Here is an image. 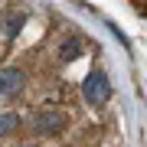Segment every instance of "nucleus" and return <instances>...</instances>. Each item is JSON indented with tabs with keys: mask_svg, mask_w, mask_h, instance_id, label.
<instances>
[{
	"mask_svg": "<svg viewBox=\"0 0 147 147\" xmlns=\"http://www.w3.org/2000/svg\"><path fill=\"white\" fill-rule=\"evenodd\" d=\"M72 56H79V39H69V42H62V53H59V59H62V62H69Z\"/></svg>",
	"mask_w": 147,
	"mask_h": 147,
	"instance_id": "nucleus-5",
	"label": "nucleus"
},
{
	"mask_svg": "<svg viewBox=\"0 0 147 147\" xmlns=\"http://www.w3.org/2000/svg\"><path fill=\"white\" fill-rule=\"evenodd\" d=\"M82 95H85V101H88V105H101V101L111 95V82H108V75L101 72V69H95L88 79H85V85H82Z\"/></svg>",
	"mask_w": 147,
	"mask_h": 147,
	"instance_id": "nucleus-1",
	"label": "nucleus"
},
{
	"mask_svg": "<svg viewBox=\"0 0 147 147\" xmlns=\"http://www.w3.org/2000/svg\"><path fill=\"white\" fill-rule=\"evenodd\" d=\"M33 127H36L39 134L62 131V127H65V115H62V111H56V108H42V111L33 115Z\"/></svg>",
	"mask_w": 147,
	"mask_h": 147,
	"instance_id": "nucleus-2",
	"label": "nucleus"
},
{
	"mask_svg": "<svg viewBox=\"0 0 147 147\" xmlns=\"http://www.w3.org/2000/svg\"><path fill=\"white\" fill-rule=\"evenodd\" d=\"M20 23H23V16H13V20H10V26H7V33H10V36H13V33L20 30Z\"/></svg>",
	"mask_w": 147,
	"mask_h": 147,
	"instance_id": "nucleus-6",
	"label": "nucleus"
},
{
	"mask_svg": "<svg viewBox=\"0 0 147 147\" xmlns=\"http://www.w3.org/2000/svg\"><path fill=\"white\" fill-rule=\"evenodd\" d=\"M23 88V69H3L0 72V95H16Z\"/></svg>",
	"mask_w": 147,
	"mask_h": 147,
	"instance_id": "nucleus-3",
	"label": "nucleus"
},
{
	"mask_svg": "<svg viewBox=\"0 0 147 147\" xmlns=\"http://www.w3.org/2000/svg\"><path fill=\"white\" fill-rule=\"evenodd\" d=\"M16 124H20V118H16V115H0V137H3V134H10Z\"/></svg>",
	"mask_w": 147,
	"mask_h": 147,
	"instance_id": "nucleus-4",
	"label": "nucleus"
}]
</instances>
